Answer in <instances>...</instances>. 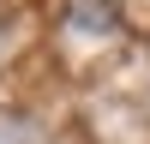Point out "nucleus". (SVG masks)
Returning a JSON list of instances; mask_svg holds the SVG:
<instances>
[]
</instances>
